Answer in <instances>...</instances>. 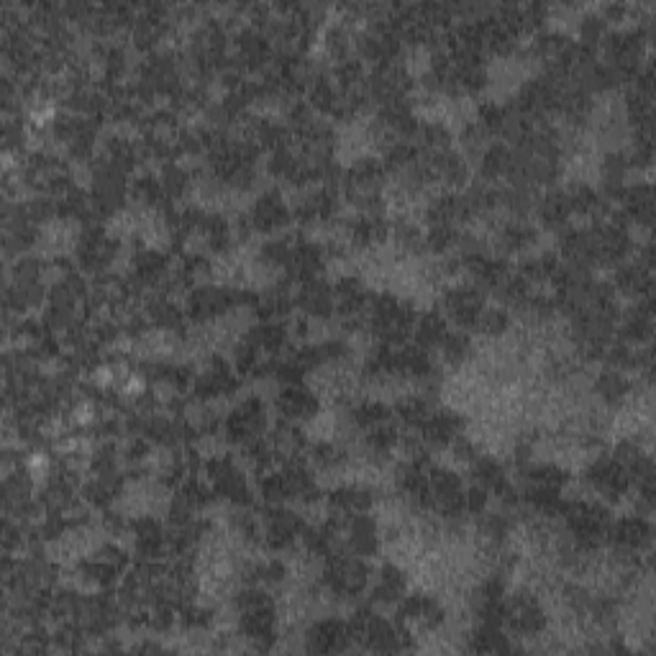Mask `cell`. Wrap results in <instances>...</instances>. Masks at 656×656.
<instances>
[{
    "label": "cell",
    "mask_w": 656,
    "mask_h": 656,
    "mask_svg": "<svg viewBox=\"0 0 656 656\" xmlns=\"http://www.w3.org/2000/svg\"><path fill=\"white\" fill-rule=\"evenodd\" d=\"M350 626V638L352 646L362 652H375V654H398L410 649L408 634L398 626V623L387 621L372 607H360L354 615L346 621Z\"/></svg>",
    "instance_id": "3"
},
{
    "label": "cell",
    "mask_w": 656,
    "mask_h": 656,
    "mask_svg": "<svg viewBox=\"0 0 656 656\" xmlns=\"http://www.w3.org/2000/svg\"><path fill=\"white\" fill-rule=\"evenodd\" d=\"M416 434L428 451H444L449 444H455L459 436H465V420H461L457 410L434 408L431 416L426 418V424L420 426Z\"/></svg>",
    "instance_id": "26"
},
{
    "label": "cell",
    "mask_w": 656,
    "mask_h": 656,
    "mask_svg": "<svg viewBox=\"0 0 656 656\" xmlns=\"http://www.w3.org/2000/svg\"><path fill=\"white\" fill-rule=\"evenodd\" d=\"M169 270H173V262L165 252L159 249L144 247L132 257V272L128 278L139 290H154V293H165L169 282Z\"/></svg>",
    "instance_id": "22"
},
{
    "label": "cell",
    "mask_w": 656,
    "mask_h": 656,
    "mask_svg": "<svg viewBox=\"0 0 656 656\" xmlns=\"http://www.w3.org/2000/svg\"><path fill=\"white\" fill-rule=\"evenodd\" d=\"M436 354H439L441 362L449 364V367H459V364H465L469 360V354H472V342H469L467 331L451 329L439 350H436Z\"/></svg>",
    "instance_id": "40"
},
{
    "label": "cell",
    "mask_w": 656,
    "mask_h": 656,
    "mask_svg": "<svg viewBox=\"0 0 656 656\" xmlns=\"http://www.w3.org/2000/svg\"><path fill=\"white\" fill-rule=\"evenodd\" d=\"M118 239L101 223L80 226V237L75 244V262L80 272L87 274H105L118 259Z\"/></svg>",
    "instance_id": "9"
},
{
    "label": "cell",
    "mask_w": 656,
    "mask_h": 656,
    "mask_svg": "<svg viewBox=\"0 0 656 656\" xmlns=\"http://www.w3.org/2000/svg\"><path fill=\"white\" fill-rule=\"evenodd\" d=\"M503 626L513 638H537L546 631L549 615L544 603L529 590L506 593Z\"/></svg>",
    "instance_id": "10"
},
{
    "label": "cell",
    "mask_w": 656,
    "mask_h": 656,
    "mask_svg": "<svg viewBox=\"0 0 656 656\" xmlns=\"http://www.w3.org/2000/svg\"><path fill=\"white\" fill-rule=\"evenodd\" d=\"M593 391L605 405H621L623 400L628 398L631 385H628L626 375H623V369L607 367V369L601 372V375H597Z\"/></svg>",
    "instance_id": "39"
},
{
    "label": "cell",
    "mask_w": 656,
    "mask_h": 656,
    "mask_svg": "<svg viewBox=\"0 0 656 656\" xmlns=\"http://www.w3.org/2000/svg\"><path fill=\"white\" fill-rule=\"evenodd\" d=\"M206 480L218 498L233 508H249L254 500L247 469L229 455H214L206 459Z\"/></svg>",
    "instance_id": "7"
},
{
    "label": "cell",
    "mask_w": 656,
    "mask_h": 656,
    "mask_svg": "<svg viewBox=\"0 0 656 656\" xmlns=\"http://www.w3.org/2000/svg\"><path fill=\"white\" fill-rule=\"evenodd\" d=\"M305 652L313 654H344L352 649L350 626L342 618H321L308 626L305 636Z\"/></svg>",
    "instance_id": "24"
},
{
    "label": "cell",
    "mask_w": 656,
    "mask_h": 656,
    "mask_svg": "<svg viewBox=\"0 0 656 656\" xmlns=\"http://www.w3.org/2000/svg\"><path fill=\"white\" fill-rule=\"evenodd\" d=\"M267 431V405L259 398H244L223 416L221 434L233 447L259 439Z\"/></svg>",
    "instance_id": "15"
},
{
    "label": "cell",
    "mask_w": 656,
    "mask_h": 656,
    "mask_svg": "<svg viewBox=\"0 0 656 656\" xmlns=\"http://www.w3.org/2000/svg\"><path fill=\"white\" fill-rule=\"evenodd\" d=\"M469 475H472V485L488 492L490 498H510V480L506 475V467L500 465L498 459L477 457L472 465H469Z\"/></svg>",
    "instance_id": "34"
},
{
    "label": "cell",
    "mask_w": 656,
    "mask_h": 656,
    "mask_svg": "<svg viewBox=\"0 0 656 656\" xmlns=\"http://www.w3.org/2000/svg\"><path fill=\"white\" fill-rule=\"evenodd\" d=\"M451 331L449 321L444 319L441 311H426L416 319V326H413V344L420 346V350L436 354L444 339Z\"/></svg>",
    "instance_id": "35"
},
{
    "label": "cell",
    "mask_w": 656,
    "mask_h": 656,
    "mask_svg": "<svg viewBox=\"0 0 656 656\" xmlns=\"http://www.w3.org/2000/svg\"><path fill=\"white\" fill-rule=\"evenodd\" d=\"M326 264H329L326 249H323L319 241L295 239L293 249H290L285 280L295 282V285H298V282L319 280L323 274V270H326Z\"/></svg>",
    "instance_id": "25"
},
{
    "label": "cell",
    "mask_w": 656,
    "mask_h": 656,
    "mask_svg": "<svg viewBox=\"0 0 656 656\" xmlns=\"http://www.w3.org/2000/svg\"><path fill=\"white\" fill-rule=\"evenodd\" d=\"M496 241L500 252L521 254L525 249L533 247V241H537V231H533V226L525 223L523 218H513V221L500 226Z\"/></svg>",
    "instance_id": "37"
},
{
    "label": "cell",
    "mask_w": 656,
    "mask_h": 656,
    "mask_svg": "<svg viewBox=\"0 0 656 656\" xmlns=\"http://www.w3.org/2000/svg\"><path fill=\"white\" fill-rule=\"evenodd\" d=\"M77 570L85 582L105 590L124 580V574L128 572V556L116 541H103V544L93 546L85 559H80Z\"/></svg>",
    "instance_id": "11"
},
{
    "label": "cell",
    "mask_w": 656,
    "mask_h": 656,
    "mask_svg": "<svg viewBox=\"0 0 656 656\" xmlns=\"http://www.w3.org/2000/svg\"><path fill=\"white\" fill-rule=\"evenodd\" d=\"M621 218L623 221H631L636 226H644V229H652L654 223V190L652 185L638 183L626 188L621 196Z\"/></svg>",
    "instance_id": "33"
},
{
    "label": "cell",
    "mask_w": 656,
    "mask_h": 656,
    "mask_svg": "<svg viewBox=\"0 0 656 656\" xmlns=\"http://www.w3.org/2000/svg\"><path fill=\"white\" fill-rule=\"evenodd\" d=\"M447 623L444 605L428 593H408L398 603V626L405 634H436Z\"/></svg>",
    "instance_id": "13"
},
{
    "label": "cell",
    "mask_w": 656,
    "mask_h": 656,
    "mask_svg": "<svg viewBox=\"0 0 656 656\" xmlns=\"http://www.w3.org/2000/svg\"><path fill=\"white\" fill-rule=\"evenodd\" d=\"M533 208H537L539 221L544 226H552V229H564L574 218L566 190H549L546 196L537 198V206Z\"/></svg>",
    "instance_id": "36"
},
{
    "label": "cell",
    "mask_w": 656,
    "mask_h": 656,
    "mask_svg": "<svg viewBox=\"0 0 656 656\" xmlns=\"http://www.w3.org/2000/svg\"><path fill=\"white\" fill-rule=\"evenodd\" d=\"M142 311H144V319H147L149 326L159 329V331H173V334H177V331L185 326V321H188L185 308L177 303L169 293L147 295Z\"/></svg>",
    "instance_id": "32"
},
{
    "label": "cell",
    "mask_w": 656,
    "mask_h": 656,
    "mask_svg": "<svg viewBox=\"0 0 656 656\" xmlns=\"http://www.w3.org/2000/svg\"><path fill=\"white\" fill-rule=\"evenodd\" d=\"M372 293L360 278H342L334 285V315L350 331L367 326Z\"/></svg>",
    "instance_id": "16"
},
{
    "label": "cell",
    "mask_w": 656,
    "mask_h": 656,
    "mask_svg": "<svg viewBox=\"0 0 656 656\" xmlns=\"http://www.w3.org/2000/svg\"><path fill=\"white\" fill-rule=\"evenodd\" d=\"M239 391V375L233 369V364L221 360L218 354H210L202 367L196 369V379H192V393L198 400H221L226 395Z\"/></svg>",
    "instance_id": "17"
},
{
    "label": "cell",
    "mask_w": 656,
    "mask_h": 656,
    "mask_svg": "<svg viewBox=\"0 0 656 656\" xmlns=\"http://www.w3.org/2000/svg\"><path fill=\"white\" fill-rule=\"evenodd\" d=\"M585 480L590 490L603 500H621L626 498L634 482H631L628 467L623 465L618 457H597L593 465L587 467Z\"/></svg>",
    "instance_id": "18"
},
{
    "label": "cell",
    "mask_w": 656,
    "mask_h": 656,
    "mask_svg": "<svg viewBox=\"0 0 656 656\" xmlns=\"http://www.w3.org/2000/svg\"><path fill=\"white\" fill-rule=\"evenodd\" d=\"M128 533L134 539V549L142 562H167L169 559V531L154 516H139L128 523Z\"/></svg>",
    "instance_id": "21"
},
{
    "label": "cell",
    "mask_w": 656,
    "mask_h": 656,
    "mask_svg": "<svg viewBox=\"0 0 656 656\" xmlns=\"http://www.w3.org/2000/svg\"><path fill=\"white\" fill-rule=\"evenodd\" d=\"M467 485L451 467L428 465V485L424 508L444 518H459L467 513Z\"/></svg>",
    "instance_id": "8"
},
{
    "label": "cell",
    "mask_w": 656,
    "mask_h": 656,
    "mask_svg": "<svg viewBox=\"0 0 656 656\" xmlns=\"http://www.w3.org/2000/svg\"><path fill=\"white\" fill-rule=\"evenodd\" d=\"M615 339L623 344L631 346H649L652 331H654V311H652V298L646 301H638L631 311L615 319Z\"/></svg>",
    "instance_id": "29"
},
{
    "label": "cell",
    "mask_w": 656,
    "mask_h": 656,
    "mask_svg": "<svg viewBox=\"0 0 656 656\" xmlns=\"http://www.w3.org/2000/svg\"><path fill=\"white\" fill-rule=\"evenodd\" d=\"M510 329V311L503 305H488L480 315V321H477L475 331H480L488 339H498L508 334Z\"/></svg>",
    "instance_id": "41"
},
{
    "label": "cell",
    "mask_w": 656,
    "mask_h": 656,
    "mask_svg": "<svg viewBox=\"0 0 656 656\" xmlns=\"http://www.w3.org/2000/svg\"><path fill=\"white\" fill-rule=\"evenodd\" d=\"M244 221L252 231L274 237V233L288 229L290 221H293V208H290V202L280 190H264L262 196L252 202Z\"/></svg>",
    "instance_id": "19"
},
{
    "label": "cell",
    "mask_w": 656,
    "mask_h": 656,
    "mask_svg": "<svg viewBox=\"0 0 656 656\" xmlns=\"http://www.w3.org/2000/svg\"><path fill=\"white\" fill-rule=\"evenodd\" d=\"M385 185L387 169L383 165V159L375 157L356 159L342 177L344 196L360 214H379Z\"/></svg>",
    "instance_id": "5"
},
{
    "label": "cell",
    "mask_w": 656,
    "mask_h": 656,
    "mask_svg": "<svg viewBox=\"0 0 656 656\" xmlns=\"http://www.w3.org/2000/svg\"><path fill=\"white\" fill-rule=\"evenodd\" d=\"M418 313L413 311V303L393 293L372 295L367 326L369 334L375 336L377 344L385 346H403L410 342L413 326H416Z\"/></svg>",
    "instance_id": "2"
},
{
    "label": "cell",
    "mask_w": 656,
    "mask_h": 656,
    "mask_svg": "<svg viewBox=\"0 0 656 656\" xmlns=\"http://www.w3.org/2000/svg\"><path fill=\"white\" fill-rule=\"evenodd\" d=\"M233 611H237L239 636L254 649H272L280 613L270 590L244 585L233 597Z\"/></svg>",
    "instance_id": "1"
},
{
    "label": "cell",
    "mask_w": 656,
    "mask_h": 656,
    "mask_svg": "<svg viewBox=\"0 0 656 656\" xmlns=\"http://www.w3.org/2000/svg\"><path fill=\"white\" fill-rule=\"evenodd\" d=\"M559 513H564L566 533L585 552H597L607 541V529H611L613 518L597 500H577V503L562 506Z\"/></svg>",
    "instance_id": "6"
},
{
    "label": "cell",
    "mask_w": 656,
    "mask_h": 656,
    "mask_svg": "<svg viewBox=\"0 0 656 656\" xmlns=\"http://www.w3.org/2000/svg\"><path fill=\"white\" fill-rule=\"evenodd\" d=\"M372 506H375V488L367 482H344L326 496V508L334 516L369 513Z\"/></svg>",
    "instance_id": "30"
},
{
    "label": "cell",
    "mask_w": 656,
    "mask_h": 656,
    "mask_svg": "<svg viewBox=\"0 0 656 656\" xmlns=\"http://www.w3.org/2000/svg\"><path fill=\"white\" fill-rule=\"evenodd\" d=\"M408 572L400 570L398 564H383L372 574L369 595L377 605H398L405 595H408Z\"/></svg>",
    "instance_id": "31"
},
{
    "label": "cell",
    "mask_w": 656,
    "mask_h": 656,
    "mask_svg": "<svg viewBox=\"0 0 656 656\" xmlns=\"http://www.w3.org/2000/svg\"><path fill=\"white\" fill-rule=\"evenodd\" d=\"M485 308H488L485 290L472 285V282L447 288V293L441 295V315L449 321V326L459 331H472Z\"/></svg>",
    "instance_id": "14"
},
{
    "label": "cell",
    "mask_w": 656,
    "mask_h": 656,
    "mask_svg": "<svg viewBox=\"0 0 656 656\" xmlns=\"http://www.w3.org/2000/svg\"><path fill=\"white\" fill-rule=\"evenodd\" d=\"M607 544L621 554L638 556L652 546V523L646 521V516L615 518L607 529Z\"/></svg>",
    "instance_id": "23"
},
{
    "label": "cell",
    "mask_w": 656,
    "mask_h": 656,
    "mask_svg": "<svg viewBox=\"0 0 656 656\" xmlns=\"http://www.w3.org/2000/svg\"><path fill=\"white\" fill-rule=\"evenodd\" d=\"M274 408L288 424H313L321 413V398L305 383L280 385L278 395H274Z\"/></svg>",
    "instance_id": "20"
},
{
    "label": "cell",
    "mask_w": 656,
    "mask_h": 656,
    "mask_svg": "<svg viewBox=\"0 0 656 656\" xmlns=\"http://www.w3.org/2000/svg\"><path fill=\"white\" fill-rule=\"evenodd\" d=\"M295 308L308 321L331 319L334 315V285H329L323 278L298 282Z\"/></svg>",
    "instance_id": "28"
},
{
    "label": "cell",
    "mask_w": 656,
    "mask_h": 656,
    "mask_svg": "<svg viewBox=\"0 0 656 656\" xmlns=\"http://www.w3.org/2000/svg\"><path fill=\"white\" fill-rule=\"evenodd\" d=\"M467 649L477 654H506L513 652V644H510V636L503 634V626L480 623V628L475 634H469Z\"/></svg>",
    "instance_id": "38"
},
{
    "label": "cell",
    "mask_w": 656,
    "mask_h": 656,
    "mask_svg": "<svg viewBox=\"0 0 656 656\" xmlns=\"http://www.w3.org/2000/svg\"><path fill=\"white\" fill-rule=\"evenodd\" d=\"M652 254L644 252L636 257V262H621L615 264V278H613V290L615 295H628L636 298V301H646L652 298Z\"/></svg>",
    "instance_id": "27"
},
{
    "label": "cell",
    "mask_w": 656,
    "mask_h": 656,
    "mask_svg": "<svg viewBox=\"0 0 656 656\" xmlns=\"http://www.w3.org/2000/svg\"><path fill=\"white\" fill-rule=\"evenodd\" d=\"M259 525H262V544L270 552H288L301 541L305 521L293 508L267 506L264 513L259 516Z\"/></svg>",
    "instance_id": "12"
},
{
    "label": "cell",
    "mask_w": 656,
    "mask_h": 656,
    "mask_svg": "<svg viewBox=\"0 0 656 656\" xmlns=\"http://www.w3.org/2000/svg\"><path fill=\"white\" fill-rule=\"evenodd\" d=\"M321 585L323 593L336 601H356V597L367 595L372 585V570L364 562V556H356L350 552H334L323 559L321 570Z\"/></svg>",
    "instance_id": "4"
}]
</instances>
